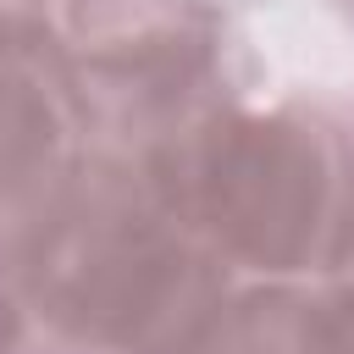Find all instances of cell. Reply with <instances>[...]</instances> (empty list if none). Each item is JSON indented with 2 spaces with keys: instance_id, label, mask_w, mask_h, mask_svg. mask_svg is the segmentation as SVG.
I'll use <instances>...</instances> for the list:
<instances>
[{
  "instance_id": "cell-1",
  "label": "cell",
  "mask_w": 354,
  "mask_h": 354,
  "mask_svg": "<svg viewBox=\"0 0 354 354\" xmlns=\"http://www.w3.org/2000/svg\"><path fill=\"white\" fill-rule=\"evenodd\" d=\"M39 310L105 354H183L210 321L216 266L166 194L94 177L55 199L33 243Z\"/></svg>"
},
{
  "instance_id": "cell-2",
  "label": "cell",
  "mask_w": 354,
  "mask_h": 354,
  "mask_svg": "<svg viewBox=\"0 0 354 354\" xmlns=\"http://www.w3.org/2000/svg\"><path fill=\"white\" fill-rule=\"evenodd\" d=\"M221 254L260 271L326 266L348 243V177L337 144L288 111H232L171 149L155 183Z\"/></svg>"
},
{
  "instance_id": "cell-3",
  "label": "cell",
  "mask_w": 354,
  "mask_h": 354,
  "mask_svg": "<svg viewBox=\"0 0 354 354\" xmlns=\"http://www.w3.org/2000/svg\"><path fill=\"white\" fill-rule=\"evenodd\" d=\"M72 44L105 94L166 100L210 61V22L188 0H72Z\"/></svg>"
},
{
  "instance_id": "cell-4",
  "label": "cell",
  "mask_w": 354,
  "mask_h": 354,
  "mask_svg": "<svg viewBox=\"0 0 354 354\" xmlns=\"http://www.w3.org/2000/svg\"><path fill=\"white\" fill-rule=\"evenodd\" d=\"M66 177V111L28 50H0V221L55 210Z\"/></svg>"
},
{
  "instance_id": "cell-5",
  "label": "cell",
  "mask_w": 354,
  "mask_h": 354,
  "mask_svg": "<svg viewBox=\"0 0 354 354\" xmlns=\"http://www.w3.org/2000/svg\"><path fill=\"white\" fill-rule=\"evenodd\" d=\"M183 354H354V321L304 293H249L216 304Z\"/></svg>"
}]
</instances>
